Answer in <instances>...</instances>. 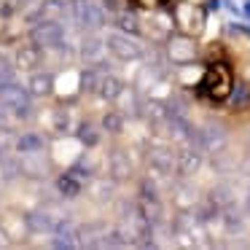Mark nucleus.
<instances>
[{
    "mask_svg": "<svg viewBox=\"0 0 250 250\" xmlns=\"http://www.w3.org/2000/svg\"><path fill=\"white\" fill-rule=\"evenodd\" d=\"M191 146L196 151H207V153H221L226 146V129L221 124H205L202 129H194L191 135Z\"/></svg>",
    "mask_w": 250,
    "mask_h": 250,
    "instance_id": "f257e3e1",
    "label": "nucleus"
},
{
    "mask_svg": "<svg viewBox=\"0 0 250 250\" xmlns=\"http://www.w3.org/2000/svg\"><path fill=\"white\" fill-rule=\"evenodd\" d=\"M0 103L6 105L8 110L19 116V119H30L33 116V105H30V92L24 86H19L17 81L0 86Z\"/></svg>",
    "mask_w": 250,
    "mask_h": 250,
    "instance_id": "f03ea898",
    "label": "nucleus"
},
{
    "mask_svg": "<svg viewBox=\"0 0 250 250\" xmlns=\"http://www.w3.org/2000/svg\"><path fill=\"white\" fill-rule=\"evenodd\" d=\"M105 46H108V51L116 57V60H121V62H135V60L143 57L140 43L132 41L129 33H121V30L119 33H110L108 38H105Z\"/></svg>",
    "mask_w": 250,
    "mask_h": 250,
    "instance_id": "7ed1b4c3",
    "label": "nucleus"
},
{
    "mask_svg": "<svg viewBox=\"0 0 250 250\" xmlns=\"http://www.w3.org/2000/svg\"><path fill=\"white\" fill-rule=\"evenodd\" d=\"M73 17L81 27H103L105 24L103 6H97L92 0H73Z\"/></svg>",
    "mask_w": 250,
    "mask_h": 250,
    "instance_id": "20e7f679",
    "label": "nucleus"
},
{
    "mask_svg": "<svg viewBox=\"0 0 250 250\" xmlns=\"http://www.w3.org/2000/svg\"><path fill=\"white\" fill-rule=\"evenodd\" d=\"M229 89H231V76L226 73V67L215 65L207 70L205 76V94L212 100H223L229 97Z\"/></svg>",
    "mask_w": 250,
    "mask_h": 250,
    "instance_id": "39448f33",
    "label": "nucleus"
},
{
    "mask_svg": "<svg viewBox=\"0 0 250 250\" xmlns=\"http://www.w3.org/2000/svg\"><path fill=\"white\" fill-rule=\"evenodd\" d=\"M33 43L35 46H49V49H57V46H62V27L60 22H51V19H46V22H38L33 27Z\"/></svg>",
    "mask_w": 250,
    "mask_h": 250,
    "instance_id": "423d86ee",
    "label": "nucleus"
},
{
    "mask_svg": "<svg viewBox=\"0 0 250 250\" xmlns=\"http://www.w3.org/2000/svg\"><path fill=\"white\" fill-rule=\"evenodd\" d=\"M167 57H169V62H175V65H188V62L196 60V43L191 38L178 35V38H172L167 43Z\"/></svg>",
    "mask_w": 250,
    "mask_h": 250,
    "instance_id": "0eeeda50",
    "label": "nucleus"
},
{
    "mask_svg": "<svg viewBox=\"0 0 250 250\" xmlns=\"http://www.w3.org/2000/svg\"><path fill=\"white\" fill-rule=\"evenodd\" d=\"M81 231L73 226L70 221H60L54 223V239H51V248H60V250H70L81 245Z\"/></svg>",
    "mask_w": 250,
    "mask_h": 250,
    "instance_id": "6e6552de",
    "label": "nucleus"
},
{
    "mask_svg": "<svg viewBox=\"0 0 250 250\" xmlns=\"http://www.w3.org/2000/svg\"><path fill=\"white\" fill-rule=\"evenodd\" d=\"M175 167H178V159H175L169 151H164V148H162V151H153L151 153V169H153V172L169 175Z\"/></svg>",
    "mask_w": 250,
    "mask_h": 250,
    "instance_id": "1a4fd4ad",
    "label": "nucleus"
},
{
    "mask_svg": "<svg viewBox=\"0 0 250 250\" xmlns=\"http://www.w3.org/2000/svg\"><path fill=\"white\" fill-rule=\"evenodd\" d=\"M199 167H202V153L196 148L183 151L178 156V172L180 175H194V172H199Z\"/></svg>",
    "mask_w": 250,
    "mask_h": 250,
    "instance_id": "9d476101",
    "label": "nucleus"
},
{
    "mask_svg": "<svg viewBox=\"0 0 250 250\" xmlns=\"http://www.w3.org/2000/svg\"><path fill=\"white\" fill-rule=\"evenodd\" d=\"M97 92H100V97H105V100H116V97H121V92H124V83H121V78H116V76H100V86H97Z\"/></svg>",
    "mask_w": 250,
    "mask_h": 250,
    "instance_id": "9b49d317",
    "label": "nucleus"
},
{
    "mask_svg": "<svg viewBox=\"0 0 250 250\" xmlns=\"http://www.w3.org/2000/svg\"><path fill=\"white\" fill-rule=\"evenodd\" d=\"M43 137L41 135H35V132H27V135H22L17 140V151L19 153H24V156H35V153H41L43 151Z\"/></svg>",
    "mask_w": 250,
    "mask_h": 250,
    "instance_id": "f8f14e48",
    "label": "nucleus"
},
{
    "mask_svg": "<svg viewBox=\"0 0 250 250\" xmlns=\"http://www.w3.org/2000/svg\"><path fill=\"white\" fill-rule=\"evenodd\" d=\"M27 86H30V94H35V97H46V94H51L54 78H51L49 73H33Z\"/></svg>",
    "mask_w": 250,
    "mask_h": 250,
    "instance_id": "ddd939ff",
    "label": "nucleus"
},
{
    "mask_svg": "<svg viewBox=\"0 0 250 250\" xmlns=\"http://www.w3.org/2000/svg\"><path fill=\"white\" fill-rule=\"evenodd\" d=\"M41 65V51L38 46H24V49L17 51V67L22 70H33V67Z\"/></svg>",
    "mask_w": 250,
    "mask_h": 250,
    "instance_id": "4468645a",
    "label": "nucleus"
},
{
    "mask_svg": "<svg viewBox=\"0 0 250 250\" xmlns=\"http://www.w3.org/2000/svg\"><path fill=\"white\" fill-rule=\"evenodd\" d=\"M24 223H27L30 231H51V229H54V221H51V215H49V212H43V210L30 212V215L24 218Z\"/></svg>",
    "mask_w": 250,
    "mask_h": 250,
    "instance_id": "2eb2a0df",
    "label": "nucleus"
},
{
    "mask_svg": "<svg viewBox=\"0 0 250 250\" xmlns=\"http://www.w3.org/2000/svg\"><path fill=\"white\" fill-rule=\"evenodd\" d=\"M57 191H60L62 196H67V199H73V196L81 194V180L76 178V175H60L57 178Z\"/></svg>",
    "mask_w": 250,
    "mask_h": 250,
    "instance_id": "dca6fc26",
    "label": "nucleus"
},
{
    "mask_svg": "<svg viewBox=\"0 0 250 250\" xmlns=\"http://www.w3.org/2000/svg\"><path fill=\"white\" fill-rule=\"evenodd\" d=\"M110 172H113V178L116 180H124V178H129V172H132V164H129V159L124 156V153H110Z\"/></svg>",
    "mask_w": 250,
    "mask_h": 250,
    "instance_id": "f3484780",
    "label": "nucleus"
},
{
    "mask_svg": "<svg viewBox=\"0 0 250 250\" xmlns=\"http://www.w3.org/2000/svg\"><path fill=\"white\" fill-rule=\"evenodd\" d=\"M223 223H226V229L231 234H239L245 229V215L237 207H226V210H223Z\"/></svg>",
    "mask_w": 250,
    "mask_h": 250,
    "instance_id": "a211bd4d",
    "label": "nucleus"
},
{
    "mask_svg": "<svg viewBox=\"0 0 250 250\" xmlns=\"http://www.w3.org/2000/svg\"><path fill=\"white\" fill-rule=\"evenodd\" d=\"M116 27L121 30V33H129V35H137L140 33V24H137V17L129 11H121L119 17H116Z\"/></svg>",
    "mask_w": 250,
    "mask_h": 250,
    "instance_id": "6ab92c4d",
    "label": "nucleus"
},
{
    "mask_svg": "<svg viewBox=\"0 0 250 250\" xmlns=\"http://www.w3.org/2000/svg\"><path fill=\"white\" fill-rule=\"evenodd\" d=\"M229 103H231L237 110L248 108V105H250V86H248V83H237L234 92H231V97H229Z\"/></svg>",
    "mask_w": 250,
    "mask_h": 250,
    "instance_id": "aec40b11",
    "label": "nucleus"
},
{
    "mask_svg": "<svg viewBox=\"0 0 250 250\" xmlns=\"http://www.w3.org/2000/svg\"><path fill=\"white\" fill-rule=\"evenodd\" d=\"M100 51H103V41L100 38H86L81 43V57L86 62H94V60H100Z\"/></svg>",
    "mask_w": 250,
    "mask_h": 250,
    "instance_id": "412c9836",
    "label": "nucleus"
},
{
    "mask_svg": "<svg viewBox=\"0 0 250 250\" xmlns=\"http://www.w3.org/2000/svg\"><path fill=\"white\" fill-rule=\"evenodd\" d=\"M140 199H143V205H156V202H162V199H159V188H156L153 180L146 178L140 183Z\"/></svg>",
    "mask_w": 250,
    "mask_h": 250,
    "instance_id": "4be33fe9",
    "label": "nucleus"
},
{
    "mask_svg": "<svg viewBox=\"0 0 250 250\" xmlns=\"http://www.w3.org/2000/svg\"><path fill=\"white\" fill-rule=\"evenodd\" d=\"M103 129L110 132V135H119V132L124 129V119H121V113H105Z\"/></svg>",
    "mask_w": 250,
    "mask_h": 250,
    "instance_id": "5701e85b",
    "label": "nucleus"
},
{
    "mask_svg": "<svg viewBox=\"0 0 250 250\" xmlns=\"http://www.w3.org/2000/svg\"><path fill=\"white\" fill-rule=\"evenodd\" d=\"M78 140L83 143V146H97V140H100V135H97V129H94L92 124H81L78 126Z\"/></svg>",
    "mask_w": 250,
    "mask_h": 250,
    "instance_id": "b1692460",
    "label": "nucleus"
},
{
    "mask_svg": "<svg viewBox=\"0 0 250 250\" xmlns=\"http://www.w3.org/2000/svg\"><path fill=\"white\" fill-rule=\"evenodd\" d=\"M126 234L124 231H110V234H105V239H100V245L103 248H124L126 245Z\"/></svg>",
    "mask_w": 250,
    "mask_h": 250,
    "instance_id": "393cba45",
    "label": "nucleus"
},
{
    "mask_svg": "<svg viewBox=\"0 0 250 250\" xmlns=\"http://www.w3.org/2000/svg\"><path fill=\"white\" fill-rule=\"evenodd\" d=\"M81 86L86 89V92L97 89V86H100V76H97L94 70H83V76H81Z\"/></svg>",
    "mask_w": 250,
    "mask_h": 250,
    "instance_id": "a878e982",
    "label": "nucleus"
},
{
    "mask_svg": "<svg viewBox=\"0 0 250 250\" xmlns=\"http://www.w3.org/2000/svg\"><path fill=\"white\" fill-rule=\"evenodd\" d=\"M11 81H14V67L8 62H0V86H6Z\"/></svg>",
    "mask_w": 250,
    "mask_h": 250,
    "instance_id": "bb28decb",
    "label": "nucleus"
},
{
    "mask_svg": "<svg viewBox=\"0 0 250 250\" xmlns=\"http://www.w3.org/2000/svg\"><path fill=\"white\" fill-rule=\"evenodd\" d=\"M3 169H6V178H14L19 172V164L17 162H3Z\"/></svg>",
    "mask_w": 250,
    "mask_h": 250,
    "instance_id": "cd10ccee",
    "label": "nucleus"
},
{
    "mask_svg": "<svg viewBox=\"0 0 250 250\" xmlns=\"http://www.w3.org/2000/svg\"><path fill=\"white\" fill-rule=\"evenodd\" d=\"M0 129H8V108H0Z\"/></svg>",
    "mask_w": 250,
    "mask_h": 250,
    "instance_id": "c85d7f7f",
    "label": "nucleus"
},
{
    "mask_svg": "<svg viewBox=\"0 0 250 250\" xmlns=\"http://www.w3.org/2000/svg\"><path fill=\"white\" fill-rule=\"evenodd\" d=\"M0 248H8V234L0 229Z\"/></svg>",
    "mask_w": 250,
    "mask_h": 250,
    "instance_id": "c756f323",
    "label": "nucleus"
},
{
    "mask_svg": "<svg viewBox=\"0 0 250 250\" xmlns=\"http://www.w3.org/2000/svg\"><path fill=\"white\" fill-rule=\"evenodd\" d=\"M17 3H19V6H27V3H30V0H17Z\"/></svg>",
    "mask_w": 250,
    "mask_h": 250,
    "instance_id": "7c9ffc66",
    "label": "nucleus"
},
{
    "mask_svg": "<svg viewBox=\"0 0 250 250\" xmlns=\"http://www.w3.org/2000/svg\"><path fill=\"white\" fill-rule=\"evenodd\" d=\"M248 153H250V140H248Z\"/></svg>",
    "mask_w": 250,
    "mask_h": 250,
    "instance_id": "2f4dec72",
    "label": "nucleus"
},
{
    "mask_svg": "<svg viewBox=\"0 0 250 250\" xmlns=\"http://www.w3.org/2000/svg\"><path fill=\"white\" fill-rule=\"evenodd\" d=\"M248 11H250V3H248Z\"/></svg>",
    "mask_w": 250,
    "mask_h": 250,
    "instance_id": "473e14b6",
    "label": "nucleus"
}]
</instances>
